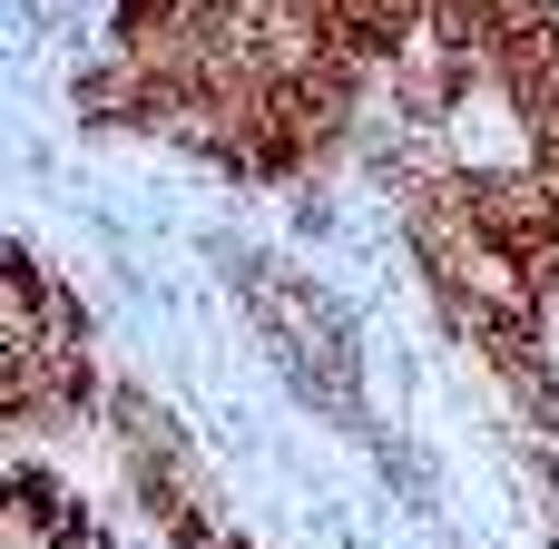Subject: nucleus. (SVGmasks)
Masks as SVG:
<instances>
[{"instance_id": "1", "label": "nucleus", "mask_w": 559, "mask_h": 549, "mask_svg": "<svg viewBox=\"0 0 559 549\" xmlns=\"http://www.w3.org/2000/svg\"><path fill=\"white\" fill-rule=\"evenodd\" d=\"M69 511H79V491L49 472V462H10V481H0V521H10V549H49L69 530Z\"/></svg>"}, {"instance_id": "2", "label": "nucleus", "mask_w": 559, "mask_h": 549, "mask_svg": "<svg viewBox=\"0 0 559 549\" xmlns=\"http://www.w3.org/2000/svg\"><path fill=\"white\" fill-rule=\"evenodd\" d=\"M49 549H118V530H108V521H98V511L79 501V511H69V530H59Z\"/></svg>"}, {"instance_id": "3", "label": "nucleus", "mask_w": 559, "mask_h": 549, "mask_svg": "<svg viewBox=\"0 0 559 549\" xmlns=\"http://www.w3.org/2000/svg\"><path fill=\"white\" fill-rule=\"evenodd\" d=\"M531 481H540V501H550V521H559V442H531Z\"/></svg>"}]
</instances>
